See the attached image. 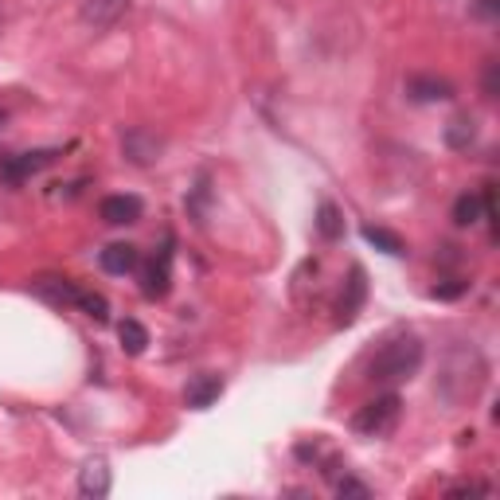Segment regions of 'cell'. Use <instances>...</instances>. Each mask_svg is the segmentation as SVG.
Segmentation results:
<instances>
[{
  "label": "cell",
  "mask_w": 500,
  "mask_h": 500,
  "mask_svg": "<svg viewBox=\"0 0 500 500\" xmlns=\"http://www.w3.org/2000/svg\"><path fill=\"white\" fill-rule=\"evenodd\" d=\"M399 415H403V399L395 391H387L360 406L356 418H352V430H356L360 438H387V434L399 426Z\"/></svg>",
  "instance_id": "obj_4"
},
{
  "label": "cell",
  "mask_w": 500,
  "mask_h": 500,
  "mask_svg": "<svg viewBox=\"0 0 500 500\" xmlns=\"http://www.w3.org/2000/svg\"><path fill=\"white\" fill-rule=\"evenodd\" d=\"M98 266L114 274V278H125V274H134L141 266V255H137V246H129V243H110L98 255Z\"/></svg>",
  "instance_id": "obj_13"
},
{
  "label": "cell",
  "mask_w": 500,
  "mask_h": 500,
  "mask_svg": "<svg viewBox=\"0 0 500 500\" xmlns=\"http://www.w3.org/2000/svg\"><path fill=\"white\" fill-rule=\"evenodd\" d=\"M141 212H145L141 195H129V192H122V195H106V200H102V207H98V215L106 219L110 227H129V223L141 219Z\"/></svg>",
  "instance_id": "obj_10"
},
{
  "label": "cell",
  "mask_w": 500,
  "mask_h": 500,
  "mask_svg": "<svg viewBox=\"0 0 500 500\" xmlns=\"http://www.w3.org/2000/svg\"><path fill=\"white\" fill-rule=\"evenodd\" d=\"M168 289H173V235H168L165 246L156 250V255L145 262V270H141V294L149 301L168 297Z\"/></svg>",
  "instance_id": "obj_5"
},
{
  "label": "cell",
  "mask_w": 500,
  "mask_h": 500,
  "mask_svg": "<svg viewBox=\"0 0 500 500\" xmlns=\"http://www.w3.org/2000/svg\"><path fill=\"white\" fill-rule=\"evenodd\" d=\"M473 493L489 496L493 489H489V485H477V481H465V485H454V489H450V496H473Z\"/></svg>",
  "instance_id": "obj_22"
},
{
  "label": "cell",
  "mask_w": 500,
  "mask_h": 500,
  "mask_svg": "<svg viewBox=\"0 0 500 500\" xmlns=\"http://www.w3.org/2000/svg\"><path fill=\"white\" fill-rule=\"evenodd\" d=\"M364 301H367V274L364 266H352L348 270V282H345V294H340L336 301V325H352L360 317V309H364Z\"/></svg>",
  "instance_id": "obj_8"
},
{
  "label": "cell",
  "mask_w": 500,
  "mask_h": 500,
  "mask_svg": "<svg viewBox=\"0 0 500 500\" xmlns=\"http://www.w3.org/2000/svg\"><path fill=\"white\" fill-rule=\"evenodd\" d=\"M496 0H477V12H481V16H496Z\"/></svg>",
  "instance_id": "obj_24"
},
{
  "label": "cell",
  "mask_w": 500,
  "mask_h": 500,
  "mask_svg": "<svg viewBox=\"0 0 500 500\" xmlns=\"http://www.w3.org/2000/svg\"><path fill=\"white\" fill-rule=\"evenodd\" d=\"M423 360H426L423 340L418 336H395L375 352L372 360H367V379L379 384V387L411 384V379L423 372Z\"/></svg>",
  "instance_id": "obj_2"
},
{
  "label": "cell",
  "mask_w": 500,
  "mask_h": 500,
  "mask_svg": "<svg viewBox=\"0 0 500 500\" xmlns=\"http://www.w3.org/2000/svg\"><path fill=\"white\" fill-rule=\"evenodd\" d=\"M485 98H496V63L485 67Z\"/></svg>",
  "instance_id": "obj_23"
},
{
  "label": "cell",
  "mask_w": 500,
  "mask_h": 500,
  "mask_svg": "<svg viewBox=\"0 0 500 500\" xmlns=\"http://www.w3.org/2000/svg\"><path fill=\"white\" fill-rule=\"evenodd\" d=\"M465 294V282L462 278H450L445 285H434L430 289V297H438V301H454V297H462Z\"/></svg>",
  "instance_id": "obj_20"
},
{
  "label": "cell",
  "mask_w": 500,
  "mask_h": 500,
  "mask_svg": "<svg viewBox=\"0 0 500 500\" xmlns=\"http://www.w3.org/2000/svg\"><path fill=\"white\" fill-rule=\"evenodd\" d=\"M489 384V364L473 345H454L445 352V364H442V375H438V395L450 406H465L473 403L477 395Z\"/></svg>",
  "instance_id": "obj_1"
},
{
  "label": "cell",
  "mask_w": 500,
  "mask_h": 500,
  "mask_svg": "<svg viewBox=\"0 0 500 500\" xmlns=\"http://www.w3.org/2000/svg\"><path fill=\"white\" fill-rule=\"evenodd\" d=\"M317 231H321V239H340V235H345V219H340V207L336 204H321L317 207Z\"/></svg>",
  "instance_id": "obj_18"
},
{
  "label": "cell",
  "mask_w": 500,
  "mask_h": 500,
  "mask_svg": "<svg viewBox=\"0 0 500 500\" xmlns=\"http://www.w3.org/2000/svg\"><path fill=\"white\" fill-rule=\"evenodd\" d=\"M219 395H223V379L212 372H200V375L188 379V387H184V403H188L192 411H207Z\"/></svg>",
  "instance_id": "obj_12"
},
{
  "label": "cell",
  "mask_w": 500,
  "mask_h": 500,
  "mask_svg": "<svg viewBox=\"0 0 500 500\" xmlns=\"http://www.w3.org/2000/svg\"><path fill=\"white\" fill-rule=\"evenodd\" d=\"M122 153H125V161L129 165H153V161H161V153H165V137L156 134V129L149 125H129L125 134H122Z\"/></svg>",
  "instance_id": "obj_6"
},
{
  "label": "cell",
  "mask_w": 500,
  "mask_h": 500,
  "mask_svg": "<svg viewBox=\"0 0 500 500\" xmlns=\"http://www.w3.org/2000/svg\"><path fill=\"white\" fill-rule=\"evenodd\" d=\"M117 336H122V348L129 352V356H141L145 348H149V333H145V325L125 317L122 325H117Z\"/></svg>",
  "instance_id": "obj_17"
},
{
  "label": "cell",
  "mask_w": 500,
  "mask_h": 500,
  "mask_svg": "<svg viewBox=\"0 0 500 500\" xmlns=\"http://www.w3.org/2000/svg\"><path fill=\"white\" fill-rule=\"evenodd\" d=\"M364 239L372 243V246H379L384 255H403V239H399L395 231H387V227H372V223H367V227H364Z\"/></svg>",
  "instance_id": "obj_19"
},
{
  "label": "cell",
  "mask_w": 500,
  "mask_h": 500,
  "mask_svg": "<svg viewBox=\"0 0 500 500\" xmlns=\"http://www.w3.org/2000/svg\"><path fill=\"white\" fill-rule=\"evenodd\" d=\"M78 493H83V496H95V500H102V496L110 493V469H106V462H102V457H95V462L83 465V473H78Z\"/></svg>",
  "instance_id": "obj_14"
},
{
  "label": "cell",
  "mask_w": 500,
  "mask_h": 500,
  "mask_svg": "<svg viewBox=\"0 0 500 500\" xmlns=\"http://www.w3.org/2000/svg\"><path fill=\"white\" fill-rule=\"evenodd\" d=\"M32 289L44 301H51V305H59V309H83L86 317H95V321L110 317V301L102 294H90V289L75 285L71 278H35Z\"/></svg>",
  "instance_id": "obj_3"
},
{
  "label": "cell",
  "mask_w": 500,
  "mask_h": 500,
  "mask_svg": "<svg viewBox=\"0 0 500 500\" xmlns=\"http://www.w3.org/2000/svg\"><path fill=\"white\" fill-rule=\"evenodd\" d=\"M129 0H83V8H78V16H83L86 28L95 32H110L117 20L125 16Z\"/></svg>",
  "instance_id": "obj_9"
},
{
  "label": "cell",
  "mask_w": 500,
  "mask_h": 500,
  "mask_svg": "<svg viewBox=\"0 0 500 500\" xmlns=\"http://www.w3.org/2000/svg\"><path fill=\"white\" fill-rule=\"evenodd\" d=\"M59 161V149H32V153H16V156H5L0 161V180L5 184H24L32 180L35 173H44Z\"/></svg>",
  "instance_id": "obj_7"
},
{
  "label": "cell",
  "mask_w": 500,
  "mask_h": 500,
  "mask_svg": "<svg viewBox=\"0 0 500 500\" xmlns=\"http://www.w3.org/2000/svg\"><path fill=\"white\" fill-rule=\"evenodd\" d=\"M0 125H5V110H0Z\"/></svg>",
  "instance_id": "obj_25"
},
{
  "label": "cell",
  "mask_w": 500,
  "mask_h": 500,
  "mask_svg": "<svg viewBox=\"0 0 500 500\" xmlns=\"http://www.w3.org/2000/svg\"><path fill=\"white\" fill-rule=\"evenodd\" d=\"M406 98L411 102H445L454 98V83L438 75H411L406 78Z\"/></svg>",
  "instance_id": "obj_11"
},
{
  "label": "cell",
  "mask_w": 500,
  "mask_h": 500,
  "mask_svg": "<svg viewBox=\"0 0 500 500\" xmlns=\"http://www.w3.org/2000/svg\"><path fill=\"white\" fill-rule=\"evenodd\" d=\"M477 219H485V195H477V192L457 195V204H454V223H457V227H473Z\"/></svg>",
  "instance_id": "obj_16"
},
{
  "label": "cell",
  "mask_w": 500,
  "mask_h": 500,
  "mask_svg": "<svg viewBox=\"0 0 500 500\" xmlns=\"http://www.w3.org/2000/svg\"><path fill=\"white\" fill-rule=\"evenodd\" d=\"M336 493H340V496H360V500H367V496H372V489H367V485H360L356 477H345V481H336Z\"/></svg>",
  "instance_id": "obj_21"
},
{
  "label": "cell",
  "mask_w": 500,
  "mask_h": 500,
  "mask_svg": "<svg viewBox=\"0 0 500 500\" xmlns=\"http://www.w3.org/2000/svg\"><path fill=\"white\" fill-rule=\"evenodd\" d=\"M473 141H477V117L473 114L450 117V125H445V145H450V149H469Z\"/></svg>",
  "instance_id": "obj_15"
}]
</instances>
